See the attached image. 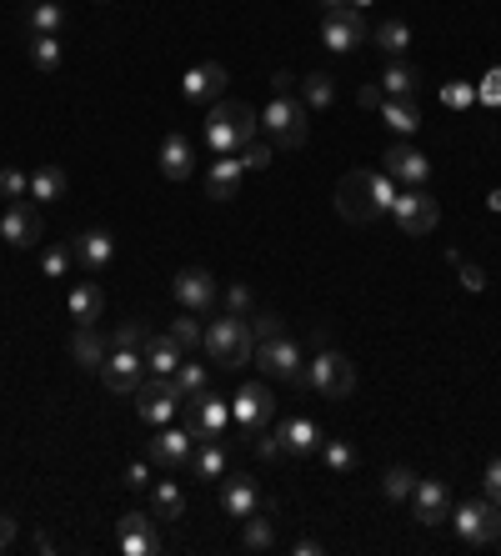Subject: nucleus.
Instances as JSON below:
<instances>
[{
  "label": "nucleus",
  "instance_id": "obj_46",
  "mask_svg": "<svg viewBox=\"0 0 501 556\" xmlns=\"http://www.w3.org/2000/svg\"><path fill=\"white\" fill-rule=\"evenodd\" d=\"M441 106H446V111H471V106H476V86H466V81L441 86Z\"/></svg>",
  "mask_w": 501,
  "mask_h": 556
},
{
  "label": "nucleus",
  "instance_id": "obj_30",
  "mask_svg": "<svg viewBox=\"0 0 501 556\" xmlns=\"http://www.w3.org/2000/svg\"><path fill=\"white\" fill-rule=\"evenodd\" d=\"M71 356H76L86 371H101L111 351H106V341H101L96 326H76V336H71Z\"/></svg>",
  "mask_w": 501,
  "mask_h": 556
},
{
  "label": "nucleus",
  "instance_id": "obj_24",
  "mask_svg": "<svg viewBox=\"0 0 501 556\" xmlns=\"http://www.w3.org/2000/svg\"><path fill=\"white\" fill-rule=\"evenodd\" d=\"M71 251H76V261H81L86 271H106V266L116 261V241H111V231H86V236L71 241Z\"/></svg>",
  "mask_w": 501,
  "mask_h": 556
},
{
  "label": "nucleus",
  "instance_id": "obj_16",
  "mask_svg": "<svg viewBox=\"0 0 501 556\" xmlns=\"http://www.w3.org/2000/svg\"><path fill=\"white\" fill-rule=\"evenodd\" d=\"M381 166H386V176H391L396 186H426V176H431V161H426V156H421L411 141H396V146H386Z\"/></svg>",
  "mask_w": 501,
  "mask_h": 556
},
{
  "label": "nucleus",
  "instance_id": "obj_15",
  "mask_svg": "<svg viewBox=\"0 0 501 556\" xmlns=\"http://www.w3.org/2000/svg\"><path fill=\"white\" fill-rule=\"evenodd\" d=\"M221 91H226V66H221V61H201V66H191V71L181 76V96H186L191 106H216Z\"/></svg>",
  "mask_w": 501,
  "mask_h": 556
},
{
  "label": "nucleus",
  "instance_id": "obj_58",
  "mask_svg": "<svg viewBox=\"0 0 501 556\" xmlns=\"http://www.w3.org/2000/svg\"><path fill=\"white\" fill-rule=\"evenodd\" d=\"M271 96H291V71H276V76H271Z\"/></svg>",
  "mask_w": 501,
  "mask_h": 556
},
{
  "label": "nucleus",
  "instance_id": "obj_17",
  "mask_svg": "<svg viewBox=\"0 0 501 556\" xmlns=\"http://www.w3.org/2000/svg\"><path fill=\"white\" fill-rule=\"evenodd\" d=\"M191 451H196V436H191L186 426H156V436H151V446H146V456H151L156 466H166V471L186 466Z\"/></svg>",
  "mask_w": 501,
  "mask_h": 556
},
{
  "label": "nucleus",
  "instance_id": "obj_10",
  "mask_svg": "<svg viewBox=\"0 0 501 556\" xmlns=\"http://www.w3.org/2000/svg\"><path fill=\"white\" fill-rule=\"evenodd\" d=\"M271 416H276V396H271V386H261V381H246L236 396H231V421L251 436V431H266L271 426Z\"/></svg>",
  "mask_w": 501,
  "mask_h": 556
},
{
  "label": "nucleus",
  "instance_id": "obj_37",
  "mask_svg": "<svg viewBox=\"0 0 501 556\" xmlns=\"http://www.w3.org/2000/svg\"><path fill=\"white\" fill-rule=\"evenodd\" d=\"M241 546H246V551H271V546H276V521H271V511H266V516H256V511L246 516Z\"/></svg>",
  "mask_w": 501,
  "mask_h": 556
},
{
  "label": "nucleus",
  "instance_id": "obj_50",
  "mask_svg": "<svg viewBox=\"0 0 501 556\" xmlns=\"http://www.w3.org/2000/svg\"><path fill=\"white\" fill-rule=\"evenodd\" d=\"M476 101H481V106H501V66H491V71L481 76V86H476Z\"/></svg>",
  "mask_w": 501,
  "mask_h": 556
},
{
  "label": "nucleus",
  "instance_id": "obj_39",
  "mask_svg": "<svg viewBox=\"0 0 501 556\" xmlns=\"http://www.w3.org/2000/svg\"><path fill=\"white\" fill-rule=\"evenodd\" d=\"M321 461H326L336 476H351V471H356V446H351V441H321Z\"/></svg>",
  "mask_w": 501,
  "mask_h": 556
},
{
  "label": "nucleus",
  "instance_id": "obj_54",
  "mask_svg": "<svg viewBox=\"0 0 501 556\" xmlns=\"http://www.w3.org/2000/svg\"><path fill=\"white\" fill-rule=\"evenodd\" d=\"M126 486H131V491L151 486V466H146V461H131V466H126Z\"/></svg>",
  "mask_w": 501,
  "mask_h": 556
},
{
  "label": "nucleus",
  "instance_id": "obj_60",
  "mask_svg": "<svg viewBox=\"0 0 501 556\" xmlns=\"http://www.w3.org/2000/svg\"><path fill=\"white\" fill-rule=\"evenodd\" d=\"M486 206H491V211H501V191H491V196H486Z\"/></svg>",
  "mask_w": 501,
  "mask_h": 556
},
{
  "label": "nucleus",
  "instance_id": "obj_21",
  "mask_svg": "<svg viewBox=\"0 0 501 556\" xmlns=\"http://www.w3.org/2000/svg\"><path fill=\"white\" fill-rule=\"evenodd\" d=\"M281 451H291V456H311V451H321V426L311 421V416H291V421H281Z\"/></svg>",
  "mask_w": 501,
  "mask_h": 556
},
{
  "label": "nucleus",
  "instance_id": "obj_33",
  "mask_svg": "<svg viewBox=\"0 0 501 556\" xmlns=\"http://www.w3.org/2000/svg\"><path fill=\"white\" fill-rule=\"evenodd\" d=\"M181 361H186V351H181L171 336H151V346H146V371H156V376H176Z\"/></svg>",
  "mask_w": 501,
  "mask_h": 556
},
{
  "label": "nucleus",
  "instance_id": "obj_31",
  "mask_svg": "<svg viewBox=\"0 0 501 556\" xmlns=\"http://www.w3.org/2000/svg\"><path fill=\"white\" fill-rule=\"evenodd\" d=\"M371 46H376L381 56L401 61V56L411 51V26H406V21H381V26L371 31Z\"/></svg>",
  "mask_w": 501,
  "mask_h": 556
},
{
  "label": "nucleus",
  "instance_id": "obj_61",
  "mask_svg": "<svg viewBox=\"0 0 501 556\" xmlns=\"http://www.w3.org/2000/svg\"><path fill=\"white\" fill-rule=\"evenodd\" d=\"M346 6H351V11H366V6H371V0H346Z\"/></svg>",
  "mask_w": 501,
  "mask_h": 556
},
{
  "label": "nucleus",
  "instance_id": "obj_40",
  "mask_svg": "<svg viewBox=\"0 0 501 556\" xmlns=\"http://www.w3.org/2000/svg\"><path fill=\"white\" fill-rule=\"evenodd\" d=\"M396 181L386 176V171H371V206H376V216H391V206H396Z\"/></svg>",
  "mask_w": 501,
  "mask_h": 556
},
{
  "label": "nucleus",
  "instance_id": "obj_42",
  "mask_svg": "<svg viewBox=\"0 0 501 556\" xmlns=\"http://www.w3.org/2000/svg\"><path fill=\"white\" fill-rule=\"evenodd\" d=\"M176 391H181L186 401L201 396V391H206V366H201V361H181V366H176Z\"/></svg>",
  "mask_w": 501,
  "mask_h": 556
},
{
  "label": "nucleus",
  "instance_id": "obj_18",
  "mask_svg": "<svg viewBox=\"0 0 501 556\" xmlns=\"http://www.w3.org/2000/svg\"><path fill=\"white\" fill-rule=\"evenodd\" d=\"M171 296L186 306V311H211L216 306V281H211V271H201V266H186V271H176V281H171Z\"/></svg>",
  "mask_w": 501,
  "mask_h": 556
},
{
  "label": "nucleus",
  "instance_id": "obj_9",
  "mask_svg": "<svg viewBox=\"0 0 501 556\" xmlns=\"http://www.w3.org/2000/svg\"><path fill=\"white\" fill-rule=\"evenodd\" d=\"M226 426H231V401H221L216 391H201L186 401V431L196 441H226Z\"/></svg>",
  "mask_w": 501,
  "mask_h": 556
},
{
  "label": "nucleus",
  "instance_id": "obj_5",
  "mask_svg": "<svg viewBox=\"0 0 501 556\" xmlns=\"http://www.w3.org/2000/svg\"><path fill=\"white\" fill-rule=\"evenodd\" d=\"M261 131L271 136V146H281V151H296V146L306 141V101L271 96V106L261 111Z\"/></svg>",
  "mask_w": 501,
  "mask_h": 556
},
{
  "label": "nucleus",
  "instance_id": "obj_49",
  "mask_svg": "<svg viewBox=\"0 0 501 556\" xmlns=\"http://www.w3.org/2000/svg\"><path fill=\"white\" fill-rule=\"evenodd\" d=\"M71 261H76V251H71V246H51V251L41 256V271H46L51 281H61V276L71 271Z\"/></svg>",
  "mask_w": 501,
  "mask_h": 556
},
{
  "label": "nucleus",
  "instance_id": "obj_3",
  "mask_svg": "<svg viewBox=\"0 0 501 556\" xmlns=\"http://www.w3.org/2000/svg\"><path fill=\"white\" fill-rule=\"evenodd\" d=\"M301 391H311V396H321V401H341V396L356 391V371H351V361H346L341 351L316 346V356H311L306 371H301Z\"/></svg>",
  "mask_w": 501,
  "mask_h": 556
},
{
  "label": "nucleus",
  "instance_id": "obj_28",
  "mask_svg": "<svg viewBox=\"0 0 501 556\" xmlns=\"http://www.w3.org/2000/svg\"><path fill=\"white\" fill-rule=\"evenodd\" d=\"M151 516L156 521H181L186 516V491L166 476V481H151Z\"/></svg>",
  "mask_w": 501,
  "mask_h": 556
},
{
  "label": "nucleus",
  "instance_id": "obj_11",
  "mask_svg": "<svg viewBox=\"0 0 501 556\" xmlns=\"http://www.w3.org/2000/svg\"><path fill=\"white\" fill-rule=\"evenodd\" d=\"M321 46L336 51V56H351V51L371 46V31H366L361 11H331V16H321Z\"/></svg>",
  "mask_w": 501,
  "mask_h": 556
},
{
  "label": "nucleus",
  "instance_id": "obj_35",
  "mask_svg": "<svg viewBox=\"0 0 501 556\" xmlns=\"http://www.w3.org/2000/svg\"><path fill=\"white\" fill-rule=\"evenodd\" d=\"M301 96H306V111H331L336 106V81L326 71H311L301 81Z\"/></svg>",
  "mask_w": 501,
  "mask_h": 556
},
{
  "label": "nucleus",
  "instance_id": "obj_4",
  "mask_svg": "<svg viewBox=\"0 0 501 556\" xmlns=\"http://www.w3.org/2000/svg\"><path fill=\"white\" fill-rule=\"evenodd\" d=\"M446 521L456 526V536H461L466 546H491V541H501V506H491V496L461 501Z\"/></svg>",
  "mask_w": 501,
  "mask_h": 556
},
{
  "label": "nucleus",
  "instance_id": "obj_55",
  "mask_svg": "<svg viewBox=\"0 0 501 556\" xmlns=\"http://www.w3.org/2000/svg\"><path fill=\"white\" fill-rule=\"evenodd\" d=\"M356 101H361V106H366V111H376V106H381V101H386V91H381V86H376V81H366V86H361V91H356Z\"/></svg>",
  "mask_w": 501,
  "mask_h": 556
},
{
  "label": "nucleus",
  "instance_id": "obj_57",
  "mask_svg": "<svg viewBox=\"0 0 501 556\" xmlns=\"http://www.w3.org/2000/svg\"><path fill=\"white\" fill-rule=\"evenodd\" d=\"M11 541H16V521H11L6 511H0V551H6Z\"/></svg>",
  "mask_w": 501,
  "mask_h": 556
},
{
  "label": "nucleus",
  "instance_id": "obj_47",
  "mask_svg": "<svg viewBox=\"0 0 501 556\" xmlns=\"http://www.w3.org/2000/svg\"><path fill=\"white\" fill-rule=\"evenodd\" d=\"M236 161H241L246 171H266V166H271V141H261V136L246 141V146L236 151Z\"/></svg>",
  "mask_w": 501,
  "mask_h": 556
},
{
  "label": "nucleus",
  "instance_id": "obj_51",
  "mask_svg": "<svg viewBox=\"0 0 501 556\" xmlns=\"http://www.w3.org/2000/svg\"><path fill=\"white\" fill-rule=\"evenodd\" d=\"M251 336H256V341H276V336H286V331H281V316H276V311H261V316L251 321Z\"/></svg>",
  "mask_w": 501,
  "mask_h": 556
},
{
  "label": "nucleus",
  "instance_id": "obj_38",
  "mask_svg": "<svg viewBox=\"0 0 501 556\" xmlns=\"http://www.w3.org/2000/svg\"><path fill=\"white\" fill-rule=\"evenodd\" d=\"M31 66L36 71H61V41L56 36H31Z\"/></svg>",
  "mask_w": 501,
  "mask_h": 556
},
{
  "label": "nucleus",
  "instance_id": "obj_34",
  "mask_svg": "<svg viewBox=\"0 0 501 556\" xmlns=\"http://www.w3.org/2000/svg\"><path fill=\"white\" fill-rule=\"evenodd\" d=\"M66 171L61 166H36L31 171V201H61L66 196Z\"/></svg>",
  "mask_w": 501,
  "mask_h": 556
},
{
  "label": "nucleus",
  "instance_id": "obj_2",
  "mask_svg": "<svg viewBox=\"0 0 501 556\" xmlns=\"http://www.w3.org/2000/svg\"><path fill=\"white\" fill-rule=\"evenodd\" d=\"M201 346L211 361H221L226 371H241L251 356H256V336H251V321L246 316H216L206 331H201Z\"/></svg>",
  "mask_w": 501,
  "mask_h": 556
},
{
  "label": "nucleus",
  "instance_id": "obj_59",
  "mask_svg": "<svg viewBox=\"0 0 501 556\" xmlns=\"http://www.w3.org/2000/svg\"><path fill=\"white\" fill-rule=\"evenodd\" d=\"M316 6H321V16H331V11H351L346 0H316Z\"/></svg>",
  "mask_w": 501,
  "mask_h": 556
},
{
  "label": "nucleus",
  "instance_id": "obj_8",
  "mask_svg": "<svg viewBox=\"0 0 501 556\" xmlns=\"http://www.w3.org/2000/svg\"><path fill=\"white\" fill-rule=\"evenodd\" d=\"M116 546L126 556H161L166 551V536H161V521L151 511H126L116 521Z\"/></svg>",
  "mask_w": 501,
  "mask_h": 556
},
{
  "label": "nucleus",
  "instance_id": "obj_1",
  "mask_svg": "<svg viewBox=\"0 0 501 556\" xmlns=\"http://www.w3.org/2000/svg\"><path fill=\"white\" fill-rule=\"evenodd\" d=\"M261 136V116L241 101H216L211 106V121H206V146L211 156H236L246 141Z\"/></svg>",
  "mask_w": 501,
  "mask_h": 556
},
{
  "label": "nucleus",
  "instance_id": "obj_19",
  "mask_svg": "<svg viewBox=\"0 0 501 556\" xmlns=\"http://www.w3.org/2000/svg\"><path fill=\"white\" fill-rule=\"evenodd\" d=\"M336 201H341V216H346V221H356V226L376 221V206H371V171H351V176L341 181Z\"/></svg>",
  "mask_w": 501,
  "mask_h": 556
},
{
  "label": "nucleus",
  "instance_id": "obj_56",
  "mask_svg": "<svg viewBox=\"0 0 501 556\" xmlns=\"http://www.w3.org/2000/svg\"><path fill=\"white\" fill-rule=\"evenodd\" d=\"M291 551H296V556H321V551H326V546H321V541H316V536H301V541H296V546H291Z\"/></svg>",
  "mask_w": 501,
  "mask_h": 556
},
{
  "label": "nucleus",
  "instance_id": "obj_48",
  "mask_svg": "<svg viewBox=\"0 0 501 556\" xmlns=\"http://www.w3.org/2000/svg\"><path fill=\"white\" fill-rule=\"evenodd\" d=\"M446 261H451V266L461 271V286H466L471 296H476V291H486V271H481V266H471V261H466L461 251H446Z\"/></svg>",
  "mask_w": 501,
  "mask_h": 556
},
{
  "label": "nucleus",
  "instance_id": "obj_7",
  "mask_svg": "<svg viewBox=\"0 0 501 556\" xmlns=\"http://www.w3.org/2000/svg\"><path fill=\"white\" fill-rule=\"evenodd\" d=\"M186 406V396L176 391V376H146L141 381V391H136V411L151 421V426H171L176 421V411Z\"/></svg>",
  "mask_w": 501,
  "mask_h": 556
},
{
  "label": "nucleus",
  "instance_id": "obj_41",
  "mask_svg": "<svg viewBox=\"0 0 501 556\" xmlns=\"http://www.w3.org/2000/svg\"><path fill=\"white\" fill-rule=\"evenodd\" d=\"M201 331H206V326L196 321V311H186V316H176V321H171V331H166V336H171L181 351H191V346H201Z\"/></svg>",
  "mask_w": 501,
  "mask_h": 556
},
{
  "label": "nucleus",
  "instance_id": "obj_14",
  "mask_svg": "<svg viewBox=\"0 0 501 556\" xmlns=\"http://www.w3.org/2000/svg\"><path fill=\"white\" fill-rule=\"evenodd\" d=\"M0 236H6L11 246H36L46 241V221H41V206L26 196V201H11V211L0 216Z\"/></svg>",
  "mask_w": 501,
  "mask_h": 556
},
{
  "label": "nucleus",
  "instance_id": "obj_13",
  "mask_svg": "<svg viewBox=\"0 0 501 556\" xmlns=\"http://www.w3.org/2000/svg\"><path fill=\"white\" fill-rule=\"evenodd\" d=\"M101 381H106V391H116V396H136L141 381H146V351H121V346H111V356H106V366H101Z\"/></svg>",
  "mask_w": 501,
  "mask_h": 556
},
{
  "label": "nucleus",
  "instance_id": "obj_53",
  "mask_svg": "<svg viewBox=\"0 0 501 556\" xmlns=\"http://www.w3.org/2000/svg\"><path fill=\"white\" fill-rule=\"evenodd\" d=\"M486 496H491V506H501V456L486 461Z\"/></svg>",
  "mask_w": 501,
  "mask_h": 556
},
{
  "label": "nucleus",
  "instance_id": "obj_44",
  "mask_svg": "<svg viewBox=\"0 0 501 556\" xmlns=\"http://www.w3.org/2000/svg\"><path fill=\"white\" fill-rule=\"evenodd\" d=\"M111 346H121V351H146V346H151V331H146L141 321H126V326L111 331Z\"/></svg>",
  "mask_w": 501,
  "mask_h": 556
},
{
  "label": "nucleus",
  "instance_id": "obj_43",
  "mask_svg": "<svg viewBox=\"0 0 501 556\" xmlns=\"http://www.w3.org/2000/svg\"><path fill=\"white\" fill-rule=\"evenodd\" d=\"M381 491H386V501H411V491H416V476H411L406 466H391V471L381 476Z\"/></svg>",
  "mask_w": 501,
  "mask_h": 556
},
{
  "label": "nucleus",
  "instance_id": "obj_45",
  "mask_svg": "<svg viewBox=\"0 0 501 556\" xmlns=\"http://www.w3.org/2000/svg\"><path fill=\"white\" fill-rule=\"evenodd\" d=\"M0 196H6V201H26L31 196V171L6 166V171H0Z\"/></svg>",
  "mask_w": 501,
  "mask_h": 556
},
{
  "label": "nucleus",
  "instance_id": "obj_12",
  "mask_svg": "<svg viewBox=\"0 0 501 556\" xmlns=\"http://www.w3.org/2000/svg\"><path fill=\"white\" fill-rule=\"evenodd\" d=\"M266 376H281V381H291V386H301V371H306V361H301V346L291 341V336H276V341H256V356H251Z\"/></svg>",
  "mask_w": 501,
  "mask_h": 556
},
{
  "label": "nucleus",
  "instance_id": "obj_27",
  "mask_svg": "<svg viewBox=\"0 0 501 556\" xmlns=\"http://www.w3.org/2000/svg\"><path fill=\"white\" fill-rule=\"evenodd\" d=\"M376 86H381L386 96H396V101H416V91H421V71L406 66V61H386V71H381Z\"/></svg>",
  "mask_w": 501,
  "mask_h": 556
},
{
  "label": "nucleus",
  "instance_id": "obj_25",
  "mask_svg": "<svg viewBox=\"0 0 501 556\" xmlns=\"http://www.w3.org/2000/svg\"><path fill=\"white\" fill-rule=\"evenodd\" d=\"M226 441L216 436V441H196V451H191V461H186V471L196 476V481H221L226 476Z\"/></svg>",
  "mask_w": 501,
  "mask_h": 556
},
{
  "label": "nucleus",
  "instance_id": "obj_22",
  "mask_svg": "<svg viewBox=\"0 0 501 556\" xmlns=\"http://www.w3.org/2000/svg\"><path fill=\"white\" fill-rule=\"evenodd\" d=\"M196 171V151H191V141L181 136V131H171L166 141H161V176L166 181H186Z\"/></svg>",
  "mask_w": 501,
  "mask_h": 556
},
{
  "label": "nucleus",
  "instance_id": "obj_20",
  "mask_svg": "<svg viewBox=\"0 0 501 556\" xmlns=\"http://www.w3.org/2000/svg\"><path fill=\"white\" fill-rule=\"evenodd\" d=\"M411 511L421 526H441L451 516V501H446V486L436 476H416V491H411Z\"/></svg>",
  "mask_w": 501,
  "mask_h": 556
},
{
  "label": "nucleus",
  "instance_id": "obj_23",
  "mask_svg": "<svg viewBox=\"0 0 501 556\" xmlns=\"http://www.w3.org/2000/svg\"><path fill=\"white\" fill-rule=\"evenodd\" d=\"M241 176H246V166H241L236 156H216V161H211V176H206V196H211V201H236Z\"/></svg>",
  "mask_w": 501,
  "mask_h": 556
},
{
  "label": "nucleus",
  "instance_id": "obj_26",
  "mask_svg": "<svg viewBox=\"0 0 501 556\" xmlns=\"http://www.w3.org/2000/svg\"><path fill=\"white\" fill-rule=\"evenodd\" d=\"M256 506H261L256 481H251V476H226V486H221V511H226V516H236V521H246Z\"/></svg>",
  "mask_w": 501,
  "mask_h": 556
},
{
  "label": "nucleus",
  "instance_id": "obj_32",
  "mask_svg": "<svg viewBox=\"0 0 501 556\" xmlns=\"http://www.w3.org/2000/svg\"><path fill=\"white\" fill-rule=\"evenodd\" d=\"M376 111H381V121H386L396 136H416V126H421V111H416V101H396V96H386Z\"/></svg>",
  "mask_w": 501,
  "mask_h": 556
},
{
  "label": "nucleus",
  "instance_id": "obj_52",
  "mask_svg": "<svg viewBox=\"0 0 501 556\" xmlns=\"http://www.w3.org/2000/svg\"><path fill=\"white\" fill-rule=\"evenodd\" d=\"M226 311H231V316H246V311H251V286H231V291H226Z\"/></svg>",
  "mask_w": 501,
  "mask_h": 556
},
{
  "label": "nucleus",
  "instance_id": "obj_36",
  "mask_svg": "<svg viewBox=\"0 0 501 556\" xmlns=\"http://www.w3.org/2000/svg\"><path fill=\"white\" fill-rule=\"evenodd\" d=\"M61 26H66V11L56 6V0H41V6H31V16H26L31 36H61Z\"/></svg>",
  "mask_w": 501,
  "mask_h": 556
},
{
  "label": "nucleus",
  "instance_id": "obj_6",
  "mask_svg": "<svg viewBox=\"0 0 501 556\" xmlns=\"http://www.w3.org/2000/svg\"><path fill=\"white\" fill-rule=\"evenodd\" d=\"M391 221H396V231H406V236H426V231H436L441 206H436V196H426L421 186H401V191H396V206H391Z\"/></svg>",
  "mask_w": 501,
  "mask_h": 556
},
{
  "label": "nucleus",
  "instance_id": "obj_29",
  "mask_svg": "<svg viewBox=\"0 0 501 556\" xmlns=\"http://www.w3.org/2000/svg\"><path fill=\"white\" fill-rule=\"evenodd\" d=\"M66 306H71V321H76V326H96V316H101L106 301H101V286H96V281H76Z\"/></svg>",
  "mask_w": 501,
  "mask_h": 556
}]
</instances>
